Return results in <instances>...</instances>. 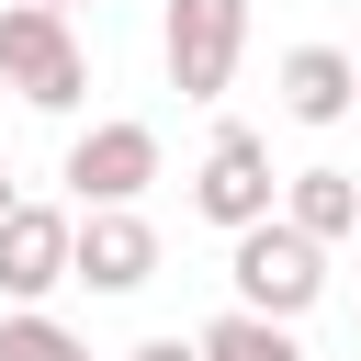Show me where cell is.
<instances>
[{"mask_svg":"<svg viewBox=\"0 0 361 361\" xmlns=\"http://www.w3.org/2000/svg\"><path fill=\"white\" fill-rule=\"evenodd\" d=\"M226 282H237V316L293 327V316L327 293V248H305V237L271 214V226H237V237H226Z\"/></svg>","mask_w":361,"mask_h":361,"instance_id":"obj_1","label":"cell"},{"mask_svg":"<svg viewBox=\"0 0 361 361\" xmlns=\"http://www.w3.org/2000/svg\"><path fill=\"white\" fill-rule=\"evenodd\" d=\"M0 79H11L34 113H79V102H90V56H79V23H56V11L11 0V11H0Z\"/></svg>","mask_w":361,"mask_h":361,"instance_id":"obj_2","label":"cell"},{"mask_svg":"<svg viewBox=\"0 0 361 361\" xmlns=\"http://www.w3.org/2000/svg\"><path fill=\"white\" fill-rule=\"evenodd\" d=\"M158 56H169V90L180 102H226V79L248 56V0H169Z\"/></svg>","mask_w":361,"mask_h":361,"instance_id":"obj_3","label":"cell"},{"mask_svg":"<svg viewBox=\"0 0 361 361\" xmlns=\"http://www.w3.org/2000/svg\"><path fill=\"white\" fill-rule=\"evenodd\" d=\"M68 192H79V214H135V192L158 180V124H135V113H113V124H90V135H68V169H56Z\"/></svg>","mask_w":361,"mask_h":361,"instance_id":"obj_4","label":"cell"},{"mask_svg":"<svg viewBox=\"0 0 361 361\" xmlns=\"http://www.w3.org/2000/svg\"><path fill=\"white\" fill-rule=\"evenodd\" d=\"M271 203H282L271 135H248V124H214V147H203V169H192V214L237 237V226H271Z\"/></svg>","mask_w":361,"mask_h":361,"instance_id":"obj_5","label":"cell"},{"mask_svg":"<svg viewBox=\"0 0 361 361\" xmlns=\"http://www.w3.org/2000/svg\"><path fill=\"white\" fill-rule=\"evenodd\" d=\"M68 282H90V293L158 282V226H147V214H79V226H68Z\"/></svg>","mask_w":361,"mask_h":361,"instance_id":"obj_6","label":"cell"},{"mask_svg":"<svg viewBox=\"0 0 361 361\" xmlns=\"http://www.w3.org/2000/svg\"><path fill=\"white\" fill-rule=\"evenodd\" d=\"M56 282H68V214L56 203H11L0 214V293H11V316L45 305Z\"/></svg>","mask_w":361,"mask_h":361,"instance_id":"obj_7","label":"cell"},{"mask_svg":"<svg viewBox=\"0 0 361 361\" xmlns=\"http://www.w3.org/2000/svg\"><path fill=\"white\" fill-rule=\"evenodd\" d=\"M271 90H282L293 124H338V113H361V56H338V45H293Z\"/></svg>","mask_w":361,"mask_h":361,"instance_id":"obj_8","label":"cell"},{"mask_svg":"<svg viewBox=\"0 0 361 361\" xmlns=\"http://www.w3.org/2000/svg\"><path fill=\"white\" fill-rule=\"evenodd\" d=\"M271 214H282L305 248H327V237H361V180H350V169H293Z\"/></svg>","mask_w":361,"mask_h":361,"instance_id":"obj_9","label":"cell"},{"mask_svg":"<svg viewBox=\"0 0 361 361\" xmlns=\"http://www.w3.org/2000/svg\"><path fill=\"white\" fill-rule=\"evenodd\" d=\"M192 361H305V338L271 327V316H237V305H226V316L192 338Z\"/></svg>","mask_w":361,"mask_h":361,"instance_id":"obj_10","label":"cell"},{"mask_svg":"<svg viewBox=\"0 0 361 361\" xmlns=\"http://www.w3.org/2000/svg\"><path fill=\"white\" fill-rule=\"evenodd\" d=\"M0 361H90V338L56 327L45 305H23V316H0Z\"/></svg>","mask_w":361,"mask_h":361,"instance_id":"obj_11","label":"cell"},{"mask_svg":"<svg viewBox=\"0 0 361 361\" xmlns=\"http://www.w3.org/2000/svg\"><path fill=\"white\" fill-rule=\"evenodd\" d=\"M124 361H192V338H135Z\"/></svg>","mask_w":361,"mask_h":361,"instance_id":"obj_12","label":"cell"},{"mask_svg":"<svg viewBox=\"0 0 361 361\" xmlns=\"http://www.w3.org/2000/svg\"><path fill=\"white\" fill-rule=\"evenodd\" d=\"M11 203H23V192H11V169H0V214H11Z\"/></svg>","mask_w":361,"mask_h":361,"instance_id":"obj_13","label":"cell"},{"mask_svg":"<svg viewBox=\"0 0 361 361\" xmlns=\"http://www.w3.org/2000/svg\"><path fill=\"white\" fill-rule=\"evenodd\" d=\"M34 11H56V23H68V11H79V0H34Z\"/></svg>","mask_w":361,"mask_h":361,"instance_id":"obj_14","label":"cell"},{"mask_svg":"<svg viewBox=\"0 0 361 361\" xmlns=\"http://www.w3.org/2000/svg\"><path fill=\"white\" fill-rule=\"evenodd\" d=\"M0 11H11V0H0Z\"/></svg>","mask_w":361,"mask_h":361,"instance_id":"obj_15","label":"cell"}]
</instances>
